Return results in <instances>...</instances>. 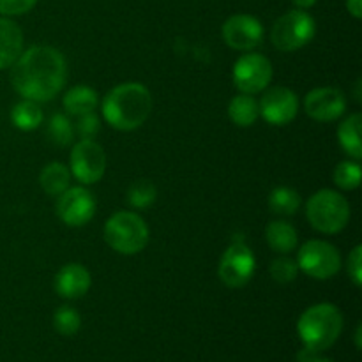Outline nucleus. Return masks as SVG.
I'll return each mask as SVG.
<instances>
[{
  "label": "nucleus",
  "mask_w": 362,
  "mask_h": 362,
  "mask_svg": "<svg viewBox=\"0 0 362 362\" xmlns=\"http://www.w3.org/2000/svg\"><path fill=\"white\" fill-rule=\"evenodd\" d=\"M67 78L64 55L52 46H32L13 64L11 81L23 99L45 103L62 90Z\"/></svg>",
  "instance_id": "f257e3e1"
},
{
  "label": "nucleus",
  "mask_w": 362,
  "mask_h": 362,
  "mask_svg": "<svg viewBox=\"0 0 362 362\" xmlns=\"http://www.w3.org/2000/svg\"><path fill=\"white\" fill-rule=\"evenodd\" d=\"M151 112V92L136 81L117 85L103 99V117L113 129H138L148 119Z\"/></svg>",
  "instance_id": "f03ea898"
},
{
  "label": "nucleus",
  "mask_w": 362,
  "mask_h": 362,
  "mask_svg": "<svg viewBox=\"0 0 362 362\" xmlns=\"http://www.w3.org/2000/svg\"><path fill=\"white\" fill-rule=\"evenodd\" d=\"M343 331V315L334 304L322 303L308 308L297 322V332L304 346L324 352L338 341Z\"/></svg>",
  "instance_id": "7ed1b4c3"
},
{
  "label": "nucleus",
  "mask_w": 362,
  "mask_h": 362,
  "mask_svg": "<svg viewBox=\"0 0 362 362\" xmlns=\"http://www.w3.org/2000/svg\"><path fill=\"white\" fill-rule=\"evenodd\" d=\"M306 216L315 230L332 235L349 225L350 205L338 191L320 189L308 200Z\"/></svg>",
  "instance_id": "20e7f679"
},
{
  "label": "nucleus",
  "mask_w": 362,
  "mask_h": 362,
  "mask_svg": "<svg viewBox=\"0 0 362 362\" xmlns=\"http://www.w3.org/2000/svg\"><path fill=\"white\" fill-rule=\"evenodd\" d=\"M105 240L117 253L136 255L148 244V228L136 212H117L106 221Z\"/></svg>",
  "instance_id": "39448f33"
},
{
  "label": "nucleus",
  "mask_w": 362,
  "mask_h": 362,
  "mask_svg": "<svg viewBox=\"0 0 362 362\" xmlns=\"http://www.w3.org/2000/svg\"><path fill=\"white\" fill-rule=\"evenodd\" d=\"M315 34H317V23L313 16L304 9H296L288 11L276 20L271 30V41L276 49L288 53L311 42Z\"/></svg>",
  "instance_id": "423d86ee"
},
{
  "label": "nucleus",
  "mask_w": 362,
  "mask_h": 362,
  "mask_svg": "<svg viewBox=\"0 0 362 362\" xmlns=\"http://www.w3.org/2000/svg\"><path fill=\"white\" fill-rule=\"evenodd\" d=\"M255 269H257V260H255L253 251L244 243L243 237H237L226 247L219 260L218 276L230 288H240L250 283L255 274Z\"/></svg>",
  "instance_id": "0eeeda50"
},
{
  "label": "nucleus",
  "mask_w": 362,
  "mask_h": 362,
  "mask_svg": "<svg viewBox=\"0 0 362 362\" xmlns=\"http://www.w3.org/2000/svg\"><path fill=\"white\" fill-rule=\"evenodd\" d=\"M297 267L313 279H329L341 269L338 247L325 240H308L297 255Z\"/></svg>",
  "instance_id": "6e6552de"
},
{
  "label": "nucleus",
  "mask_w": 362,
  "mask_h": 362,
  "mask_svg": "<svg viewBox=\"0 0 362 362\" xmlns=\"http://www.w3.org/2000/svg\"><path fill=\"white\" fill-rule=\"evenodd\" d=\"M233 85L243 94H258L265 90L272 80V64L260 53H246L233 66Z\"/></svg>",
  "instance_id": "1a4fd4ad"
},
{
  "label": "nucleus",
  "mask_w": 362,
  "mask_h": 362,
  "mask_svg": "<svg viewBox=\"0 0 362 362\" xmlns=\"http://www.w3.org/2000/svg\"><path fill=\"white\" fill-rule=\"evenodd\" d=\"M71 172L81 184H95L106 172V154L94 140H80L71 152Z\"/></svg>",
  "instance_id": "9d476101"
},
{
  "label": "nucleus",
  "mask_w": 362,
  "mask_h": 362,
  "mask_svg": "<svg viewBox=\"0 0 362 362\" xmlns=\"http://www.w3.org/2000/svg\"><path fill=\"white\" fill-rule=\"evenodd\" d=\"M57 214L67 226L87 225L95 214V198L85 187H67L59 194Z\"/></svg>",
  "instance_id": "9b49d317"
},
{
  "label": "nucleus",
  "mask_w": 362,
  "mask_h": 362,
  "mask_svg": "<svg viewBox=\"0 0 362 362\" xmlns=\"http://www.w3.org/2000/svg\"><path fill=\"white\" fill-rule=\"evenodd\" d=\"M258 110L271 126H286L299 112V99L290 88L274 87L265 92L262 101L258 103Z\"/></svg>",
  "instance_id": "f8f14e48"
},
{
  "label": "nucleus",
  "mask_w": 362,
  "mask_h": 362,
  "mask_svg": "<svg viewBox=\"0 0 362 362\" xmlns=\"http://www.w3.org/2000/svg\"><path fill=\"white\" fill-rule=\"evenodd\" d=\"M223 39L230 48L250 52L264 39V27L251 14H233L223 25Z\"/></svg>",
  "instance_id": "ddd939ff"
},
{
  "label": "nucleus",
  "mask_w": 362,
  "mask_h": 362,
  "mask_svg": "<svg viewBox=\"0 0 362 362\" xmlns=\"http://www.w3.org/2000/svg\"><path fill=\"white\" fill-rule=\"evenodd\" d=\"M346 98L339 88L318 87L313 88L304 99V110L311 119L318 122H332L345 113Z\"/></svg>",
  "instance_id": "4468645a"
},
{
  "label": "nucleus",
  "mask_w": 362,
  "mask_h": 362,
  "mask_svg": "<svg viewBox=\"0 0 362 362\" xmlns=\"http://www.w3.org/2000/svg\"><path fill=\"white\" fill-rule=\"evenodd\" d=\"M90 272L80 264H67L55 278V290L62 299H80L90 288Z\"/></svg>",
  "instance_id": "2eb2a0df"
},
{
  "label": "nucleus",
  "mask_w": 362,
  "mask_h": 362,
  "mask_svg": "<svg viewBox=\"0 0 362 362\" xmlns=\"http://www.w3.org/2000/svg\"><path fill=\"white\" fill-rule=\"evenodd\" d=\"M23 52V32L9 18H0V71L7 69Z\"/></svg>",
  "instance_id": "dca6fc26"
},
{
  "label": "nucleus",
  "mask_w": 362,
  "mask_h": 362,
  "mask_svg": "<svg viewBox=\"0 0 362 362\" xmlns=\"http://www.w3.org/2000/svg\"><path fill=\"white\" fill-rule=\"evenodd\" d=\"M265 239L272 251L281 255H288L297 246V232L290 223L286 221H271L265 228Z\"/></svg>",
  "instance_id": "f3484780"
},
{
  "label": "nucleus",
  "mask_w": 362,
  "mask_h": 362,
  "mask_svg": "<svg viewBox=\"0 0 362 362\" xmlns=\"http://www.w3.org/2000/svg\"><path fill=\"white\" fill-rule=\"evenodd\" d=\"M361 126H362V117L361 113H354V115L346 117L338 129V140L341 145L343 151L359 161L362 158V144H361Z\"/></svg>",
  "instance_id": "a211bd4d"
},
{
  "label": "nucleus",
  "mask_w": 362,
  "mask_h": 362,
  "mask_svg": "<svg viewBox=\"0 0 362 362\" xmlns=\"http://www.w3.org/2000/svg\"><path fill=\"white\" fill-rule=\"evenodd\" d=\"M62 103L67 113L80 117L83 113L94 112L98 106V92L87 85H76L66 92Z\"/></svg>",
  "instance_id": "6ab92c4d"
},
{
  "label": "nucleus",
  "mask_w": 362,
  "mask_h": 362,
  "mask_svg": "<svg viewBox=\"0 0 362 362\" xmlns=\"http://www.w3.org/2000/svg\"><path fill=\"white\" fill-rule=\"evenodd\" d=\"M228 117L239 127L253 126L260 117L258 101L250 94L235 95L228 105Z\"/></svg>",
  "instance_id": "aec40b11"
},
{
  "label": "nucleus",
  "mask_w": 362,
  "mask_h": 362,
  "mask_svg": "<svg viewBox=\"0 0 362 362\" xmlns=\"http://www.w3.org/2000/svg\"><path fill=\"white\" fill-rule=\"evenodd\" d=\"M69 170L66 168V165L57 161L48 163L41 170V175H39V184H41L45 193L49 194V197H59V194H62L69 187Z\"/></svg>",
  "instance_id": "412c9836"
},
{
  "label": "nucleus",
  "mask_w": 362,
  "mask_h": 362,
  "mask_svg": "<svg viewBox=\"0 0 362 362\" xmlns=\"http://www.w3.org/2000/svg\"><path fill=\"white\" fill-rule=\"evenodd\" d=\"M11 120L14 126L21 131H34L41 126L42 112L37 106V103L30 99H23L18 105H14L11 112Z\"/></svg>",
  "instance_id": "4be33fe9"
},
{
  "label": "nucleus",
  "mask_w": 362,
  "mask_h": 362,
  "mask_svg": "<svg viewBox=\"0 0 362 362\" xmlns=\"http://www.w3.org/2000/svg\"><path fill=\"white\" fill-rule=\"evenodd\" d=\"M300 204H303L300 194L286 186L276 187L269 197V207L274 214L279 216H293L300 209Z\"/></svg>",
  "instance_id": "5701e85b"
},
{
  "label": "nucleus",
  "mask_w": 362,
  "mask_h": 362,
  "mask_svg": "<svg viewBox=\"0 0 362 362\" xmlns=\"http://www.w3.org/2000/svg\"><path fill=\"white\" fill-rule=\"evenodd\" d=\"M46 136L52 144L59 145V147H66V145L73 144L74 138V127L73 122L67 119L62 113H55L49 119L48 127H46Z\"/></svg>",
  "instance_id": "b1692460"
},
{
  "label": "nucleus",
  "mask_w": 362,
  "mask_h": 362,
  "mask_svg": "<svg viewBox=\"0 0 362 362\" xmlns=\"http://www.w3.org/2000/svg\"><path fill=\"white\" fill-rule=\"evenodd\" d=\"M156 197H158V189L154 184L147 179H140L131 184L127 191V204L133 209H147L148 205L154 204Z\"/></svg>",
  "instance_id": "393cba45"
},
{
  "label": "nucleus",
  "mask_w": 362,
  "mask_h": 362,
  "mask_svg": "<svg viewBox=\"0 0 362 362\" xmlns=\"http://www.w3.org/2000/svg\"><path fill=\"white\" fill-rule=\"evenodd\" d=\"M53 325L62 336H74L81 327V318L74 308L60 306L53 315Z\"/></svg>",
  "instance_id": "a878e982"
},
{
  "label": "nucleus",
  "mask_w": 362,
  "mask_h": 362,
  "mask_svg": "<svg viewBox=\"0 0 362 362\" xmlns=\"http://www.w3.org/2000/svg\"><path fill=\"white\" fill-rule=\"evenodd\" d=\"M336 186L345 191H352L361 184V165L357 161H341L334 170Z\"/></svg>",
  "instance_id": "bb28decb"
},
{
  "label": "nucleus",
  "mask_w": 362,
  "mask_h": 362,
  "mask_svg": "<svg viewBox=\"0 0 362 362\" xmlns=\"http://www.w3.org/2000/svg\"><path fill=\"white\" fill-rule=\"evenodd\" d=\"M271 276L276 283H281V285H286V283H292L293 279L299 274V267H297V262L292 260L288 257H279L276 260H272L271 264Z\"/></svg>",
  "instance_id": "cd10ccee"
},
{
  "label": "nucleus",
  "mask_w": 362,
  "mask_h": 362,
  "mask_svg": "<svg viewBox=\"0 0 362 362\" xmlns=\"http://www.w3.org/2000/svg\"><path fill=\"white\" fill-rule=\"evenodd\" d=\"M99 129H101V120H99V117L94 112L80 115L76 124V131L80 133V136L83 140H92L99 133Z\"/></svg>",
  "instance_id": "c85d7f7f"
},
{
  "label": "nucleus",
  "mask_w": 362,
  "mask_h": 362,
  "mask_svg": "<svg viewBox=\"0 0 362 362\" xmlns=\"http://www.w3.org/2000/svg\"><path fill=\"white\" fill-rule=\"evenodd\" d=\"M37 4V0H0V14L4 16H18L25 14Z\"/></svg>",
  "instance_id": "c756f323"
},
{
  "label": "nucleus",
  "mask_w": 362,
  "mask_h": 362,
  "mask_svg": "<svg viewBox=\"0 0 362 362\" xmlns=\"http://www.w3.org/2000/svg\"><path fill=\"white\" fill-rule=\"evenodd\" d=\"M349 276L356 286H362V246H356L349 255L346 260Z\"/></svg>",
  "instance_id": "7c9ffc66"
},
{
  "label": "nucleus",
  "mask_w": 362,
  "mask_h": 362,
  "mask_svg": "<svg viewBox=\"0 0 362 362\" xmlns=\"http://www.w3.org/2000/svg\"><path fill=\"white\" fill-rule=\"evenodd\" d=\"M318 357L317 350L310 349V346H304L299 354H297V361L299 362H313Z\"/></svg>",
  "instance_id": "2f4dec72"
},
{
  "label": "nucleus",
  "mask_w": 362,
  "mask_h": 362,
  "mask_svg": "<svg viewBox=\"0 0 362 362\" xmlns=\"http://www.w3.org/2000/svg\"><path fill=\"white\" fill-rule=\"evenodd\" d=\"M346 9L354 18L359 20L362 16V0H346Z\"/></svg>",
  "instance_id": "473e14b6"
},
{
  "label": "nucleus",
  "mask_w": 362,
  "mask_h": 362,
  "mask_svg": "<svg viewBox=\"0 0 362 362\" xmlns=\"http://www.w3.org/2000/svg\"><path fill=\"white\" fill-rule=\"evenodd\" d=\"M293 4H296L299 9H310V7H313L315 4H317V0H292Z\"/></svg>",
  "instance_id": "72a5a7b5"
},
{
  "label": "nucleus",
  "mask_w": 362,
  "mask_h": 362,
  "mask_svg": "<svg viewBox=\"0 0 362 362\" xmlns=\"http://www.w3.org/2000/svg\"><path fill=\"white\" fill-rule=\"evenodd\" d=\"M356 345H357V349H361V325H357V331H356Z\"/></svg>",
  "instance_id": "f704fd0d"
},
{
  "label": "nucleus",
  "mask_w": 362,
  "mask_h": 362,
  "mask_svg": "<svg viewBox=\"0 0 362 362\" xmlns=\"http://www.w3.org/2000/svg\"><path fill=\"white\" fill-rule=\"evenodd\" d=\"M313 362H334V361H331V359H325V357H317V359H315Z\"/></svg>",
  "instance_id": "c9c22d12"
}]
</instances>
